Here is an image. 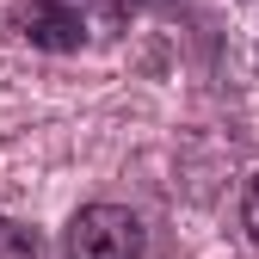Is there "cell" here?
Segmentation results:
<instances>
[{"instance_id": "obj_3", "label": "cell", "mask_w": 259, "mask_h": 259, "mask_svg": "<svg viewBox=\"0 0 259 259\" xmlns=\"http://www.w3.org/2000/svg\"><path fill=\"white\" fill-rule=\"evenodd\" d=\"M0 259H37V247H31V235L19 229L13 216H0Z\"/></svg>"}, {"instance_id": "obj_2", "label": "cell", "mask_w": 259, "mask_h": 259, "mask_svg": "<svg viewBox=\"0 0 259 259\" xmlns=\"http://www.w3.org/2000/svg\"><path fill=\"white\" fill-rule=\"evenodd\" d=\"M13 25H19L37 50H80V37H87L80 13H74V7H62V0H31V7L13 13Z\"/></svg>"}, {"instance_id": "obj_1", "label": "cell", "mask_w": 259, "mask_h": 259, "mask_svg": "<svg viewBox=\"0 0 259 259\" xmlns=\"http://www.w3.org/2000/svg\"><path fill=\"white\" fill-rule=\"evenodd\" d=\"M148 235L123 204H87L68 222V259H142Z\"/></svg>"}, {"instance_id": "obj_4", "label": "cell", "mask_w": 259, "mask_h": 259, "mask_svg": "<svg viewBox=\"0 0 259 259\" xmlns=\"http://www.w3.org/2000/svg\"><path fill=\"white\" fill-rule=\"evenodd\" d=\"M241 229H247V241L259 247V173H253L247 191H241Z\"/></svg>"}, {"instance_id": "obj_5", "label": "cell", "mask_w": 259, "mask_h": 259, "mask_svg": "<svg viewBox=\"0 0 259 259\" xmlns=\"http://www.w3.org/2000/svg\"><path fill=\"white\" fill-rule=\"evenodd\" d=\"M111 7V19H123V13H136V7H148V0H105Z\"/></svg>"}]
</instances>
